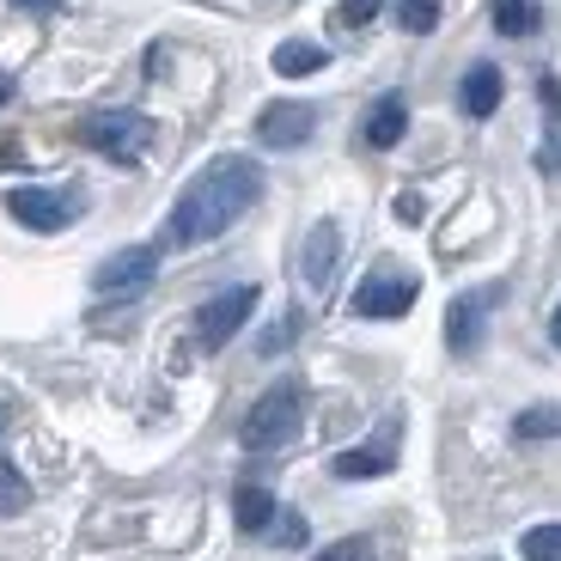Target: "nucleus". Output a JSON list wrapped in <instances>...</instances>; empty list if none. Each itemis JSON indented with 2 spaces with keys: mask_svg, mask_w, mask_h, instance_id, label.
<instances>
[{
  "mask_svg": "<svg viewBox=\"0 0 561 561\" xmlns=\"http://www.w3.org/2000/svg\"><path fill=\"white\" fill-rule=\"evenodd\" d=\"M256 196H263V165H256V159H244V153L208 159V165L178 190V202H171L165 244H208V239H220L226 226L244 220V214L256 208Z\"/></svg>",
  "mask_w": 561,
  "mask_h": 561,
  "instance_id": "1",
  "label": "nucleus"
},
{
  "mask_svg": "<svg viewBox=\"0 0 561 561\" xmlns=\"http://www.w3.org/2000/svg\"><path fill=\"white\" fill-rule=\"evenodd\" d=\"M299 421H306V385L280 379L275 391L256 397V409L244 415L239 439H244L251 451H275V446H287V439L299 434Z\"/></svg>",
  "mask_w": 561,
  "mask_h": 561,
  "instance_id": "2",
  "label": "nucleus"
},
{
  "mask_svg": "<svg viewBox=\"0 0 561 561\" xmlns=\"http://www.w3.org/2000/svg\"><path fill=\"white\" fill-rule=\"evenodd\" d=\"M80 140L85 147H99L104 159H116V165H135L147 147H153V116L140 111H99L80 123Z\"/></svg>",
  "mask_w": 561,
  "mask_h": 561,
  "instance_id": "3",
  "label": "nucleus"
},
{
  "mask_svg": "<svg viewBox=\"0 0 561 561\" xmlns=\"http://www.w3.org/2000/svg\"><path fill=\"white\" fill-rule=\"evenodd\" d=\"M251 311H256V287H226V294H214L208 306L196 311V342L202 348H226V342L251 323Z\"/></svg>",
  "mask_w": 561,
  "mask_h": 561,
  "instance_id": "4",
  "label": "nucleus"
},
{
  "mask_svg": "<svg viewBox=\"0 0 561 561\" xmlns=\"http://www.w3.org/2000/svg\"><path fill=\"white\" fill-rule=\"evenodd\" d=\"M7 214H13L19 226H31V232H61V226H73V214H80V196H73V190H37V183H25V190L7 196Z\"/></svg>",
  "mask_w": 561,
  "mask_h": 561,
  "instance_id": "5",
  "label": "nucleus"
},
{
  "mask_svg": "<svg viewBox=\"0 0 561 561\" xmlns=\"http://www.w3.org/2000/svg\"><path fill=\"white\" fill-rule=\"evenodd\" d=\"M421 294V280L403 275V268H373V275L354 287V311L360 318H403L409 306H415Z\"/></svg>",
  "mask_w": 561,
  "mask_h": 561,
  "instance_id": "6",
  "label": "nucleus"
},
{
  "mask_svg": "<svg viewBox=\"0 0 561 561\" xmlns=\"http://www.w3.org/2000/svg\"><path fill=\"white\" fill-rule=\"evenodd\" d=\"M159 275V244H128V251L104 256L99 275H92V294L116 299V294H140L147 280Z\"/></svg>",
  "mask_w": 561,
  "mask_h": 561,
  "instance_id": "7",
  "label": "nucleus"
},
{
  "mask_svg": "<svg viewBox=\"0 0 561 561\" xmlns=\"http://www.w3.org/2000/svg\"><path fill=\"white\" fill-rule=\"evenodd\" d=\"M494 306H501V287H477V294H458V299H451V311H446V348H451V354H477Z\"/></svg>",
  "mask_w": 561,
  "mask_h": 561,
  "instance_id": "8",
  "label": "nucleus"
},
{
  "mask_svg": "<svg viewBox=\"0 0 561 561\" xmlns=\"http://www.w3.org/2000/svg\"><path fill=\"white\" fill-rule=\"evenodd\" d=\"M311 128H318V111H311V104H268V111L256 116V140H263V147H280V153H287V147H306Z\"/></svg>",
  "mask_w": 561,
  "mask_h": 561,
  "instance_id": "9",
  "label": "nucleus"
},
{
  "mask_svg": "<svg viewBox=\"0 0 561 561\" xmlns=\"http://www.w3.org/2000/svg\"><path fill=\"white\" fill-rule=\"evenodd\" d=\"M342 482H360V477H391L397 470V421L385 427L379 439H366V446H348L336 451V463H330Z\"/></svg>",
  "mask_w": 561,
  "mask_h": 561,
  "instance_id": "10",
  "label": "nucleus"
},
{
  "mask_svg": "<svg viewBox=\"0 0 561 561\" xmlns=\"http://www.w3.org/2000/svg\"><path fill=\"white\" fill-rule=\"evenodd\" d=\"M336 256H342V226L336 220H318L306 232V251H299V275H306L311 294H323L330 287V275H336Z\"/></svg>",
  "mask_w": 561,
  "mask_h": 561,
  "instance_id": "11",
  "label": "nucleus"
},
{
  "mask_svg": "<svg viewBox=\"0 0 561 561\" xmlns=\"http://www.w3.org/2000/svg\"><path fill=\"white\" fill-rule=\"evenodd\" d=\"M501 92H506L501 68H494V61H477V68L463 73V85H458V104H463V116H477L482 123V116L501 111Z\"/></svg>",
  "mask_w": 561,
  "mask_h": 561,
  "instance_id": "12",
  "label": "nucleus"
},
{
  "mask_svg": "<svg viewBox=\"0 0 561 561\" xmlns=\"http://www.w3.org/2000/svg\"><path fill=\"white\" fill-rule=\"evenodd\" d=\"M323 68H330V49H323V43H311V37L275 43V73L280 80H306V73H323Z\"/></svg>",
  "mask_w": 561,
  "mask_h": 561,
  "instance_id": "13",
  "label": "nucleus"
},
{
  "mask_svg": "<svg viewBox=\"0 0 561 561\" xmlns=\"http://www.w3.org/2000/svg\"><path fill=\"white\" fill-rule=\"evenodd\" d=\"M403 128H409V104L397 99V92H385L379 104H373V116H366V147H397L403 140Z\"/></svg>",
  "mask_w": 561,
  "mask_h": 561,
  "instance_id": "14",
  "label": "nucleus"
},
{
  "mask_svg": "<svg viewBox=\"0 0 561 561\" xmlns=\"http://www.w3.org/2000/svg\"><path fill=\"white\" fill-rule=\"evenodd\" d=\"M275 494L268 489H256V482H244L239 494H232V519H239V531L244 537H256V531H268V525H275Z\"/></svg>",
  "mask_w": 561,
  "mask_h": 561,
  "instance_id": "15",
  "label": "nucleus"
},
{
  "mask_svg": "<svg viewBox=\"0 0 561 561\" xmlns=\"http://www.w3.org/2000/svg\"><path fill=\"white\" fill-rule=\"evenodd\" d=\"M494 31H501V37H531L537 0H494Z\"/></svg>",
  "mask_w": 561,
  "mask_h": 561,
  "instance_id": "16",
  "label": "nucleus"
},
{
  "mask_svg": "<svg viewBox=\"0 0 561 561\" xmlns=\"http://www.w3.org/2000/svg\"><path fill=\"white\" fill-rule=\"evenodd\" d=\"M31 506V482L19 477V463L0 451V519H13V513H25Z\"/></svg>",
  "mask_w": 561,
  "mask_h": 561,
  "instance_id": "17",
  "label": "nucleus"
},
{
  "mask_svg": "<svg viewBox=\"0 0 561 561\" xmlns=\"http://www.w3.org/2000/svg\"><path fill=\"white\" fill-rule=\"evenodd\" d=\"M561 434V409H549V403H537V409H525L519 421H513V439H556Z\"/></svg>",
  "mask_w": 561,
  "mask_h": 561,
  "instance_id": "18",
  "label": "nucleus"
},
{
  "mask_svg": "<svg viewBox=\"0 0 561 561\" xmlns=\"http://www.w3.org/2000/svg\"><path fill=\"white\" fill-rule=\"evenodd\" d=\"M519 556L525 561H561V525H531L519 537Z\"/></svg>",
  "mask_w": 561,
  "mask_h": 561,
  "instance_id": "19",
  "label": "nucleus"
},
{
  "mask_svg": "<svg viewBox=\"0 0 561 561\" xmlns=\"http://www.w3.org/2000/svg\"><path fill=\"white\" fill-rule=\"evenodd\" d=\"M397 25L415 31V37H427V31L439 25V0H397Z\"/></svg>",
  "mask_w": 561,
  "mask_h": 561,
  "instance_id": "20",
  "label": "nucleus"
},
{
  "mask_svg": "<svg viewBox=\"0 0 561 561\" xmlns=\"http://www.w3.org/2000/svg\"><path fill=\"white\" fill-rule=\"evenodd\" d=\"M268 537H275L280 549H299V543H306V519H299V513H287V506H280V513H275V525H268Z\"/></svg>",
  "mask_w": 561,
  "mask_h": 561,
  "instance_id": "21",
  "label": "nucleus"
},
{
  "mask_svg": "<svg viewBox=\"0 0 561 561\" xmlns=\"http://www.w3.org/2000/svg\"><path fill=\"white\" fill-rule=\"evenodd\" d=\"M318 561H373V537H342V543H330Z\"/></svg>",
  "mask_w": 561,
  "mask_h": 561,
  "instance_id": "22",
  "label": "nucleus"
},
{
  "mask_svg": "<svg viewBox=\"0 0 561 561\" xmlns=\"http://www.w3.org/2000/svg\"><path fill=\"white\" fill-rule=\"evenodd\" d=\"M373 13H379V0H342V7H336V19H342L348 31L373 25Z\"/></svg>",
  "mask_w": 561,
  "mask_h": 561,
  "instance_id": "23",
  "label": "nucleus"
},
{
  "mask_svg": "<svg viewBox=\"0 0 561 561\" xmlns=\"http://www.w3.org/2000/svg\"><path fill=\"white\" fill-rule=\"evenodd\" d=\"M287 336H294V323H280V330H268V336L256 342V348H263V354H275V348H287Z\"/></svg>",
  "mask_w": 561,
  "mask_h": 561,
  "instance_id": "24",
  "label": "nucleus"
},
{
  "mask_svg": "<svg viewBox=\"0 0 561 561\" xmlns=\"http://www.w3.org/2000/svg\"><path fill=\"white\" fill-rule=\"evenodd\" d=\"M13 7H25V13H61L68 0H13Z\"/></svg>",
  "mask_w": 561,
  "mask_h": 561,
  "instance_id": "25",
  "label": "nucleus"
},
{
  "mask_svg": "<svg viewBox=\"0 0 561 561\" xmlns=\"http://www.w3.org/2000/svg\"><path fill=\"white\" fill-rule=\"evenodd\" d=\"M397 220L415 226V220H421V202H415V196H397Z\"/></svg>",
  "mask_w": 561,
  "mask_h": 561,
  "instance_id": "26",
  "label": "nucleus"
},
{
  "mask_svg": "<svg viewBox=\"0 0 561 561\" xmlns=\"http://www.w3.org/2000/svg\"><path fill=\"white\" fill-rule=\"evenodd\" d=\"M549 342L561 348V306H556V318H549Z\"/></svg>",
  "mask_w": 561,
  "mask_h": 561,
  "instance_id": "27",
  "label": "nucleus"
},
{
  "mask_svg": "<svg viewBox=\"0 0 561 561\" xmlns=\"http://www.w3.org/2000/svg\"><path fill=\"white\" fill-rule=\"evenodd\" d=\"M13 99V73H0V104Z\"/></svg>",
  "mask_w": 561,
  "mask_h": 561,
  "instance_id": "28",
  "label": "nucleus"
}]
</instances>
